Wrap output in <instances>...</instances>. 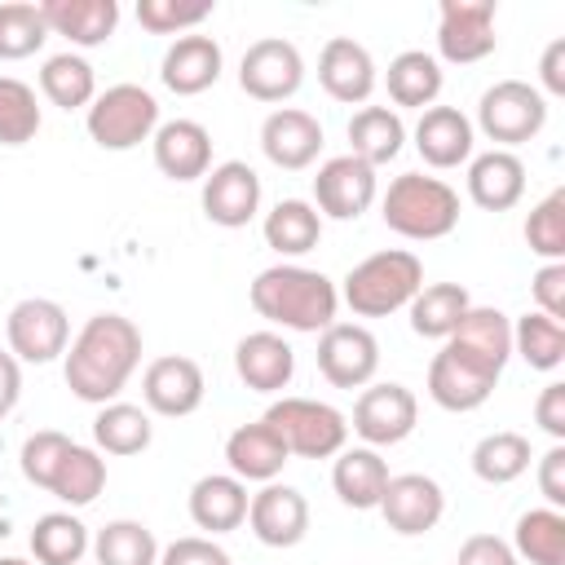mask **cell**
I'll return each instance as SVG.
<instances>
[{
    "label": "cell",
    "mask_w": 565,
    "mask_h": 565,
    "mask_svg": "<svg viewBox=\"0 0 565 565\" xmlns=\"http://www.w3.org/2000/svg\"><path fill=\"white\" fill-rule=\"evenodd\" d=\"M154 168L168 181H199L212 172V132L199 119H168L150 137Z\"/></svg>",
    "instance_id": "22"
},
{
    "label": "cell",
    "mask_w": 565,
    "mask_h": 565,
    "mask_svg": "<svg viewBox=\"0 0 565 565\" xmlns=\"http://www.w3.org/2000/svg\"><path fill=\"white\" fill-rule=\"evenodd\" d=\"M384 84H388L393 106L428 110V106H437V93H441V62L433 53H424V49H406V53H397L388 62Z\"/></svg>",
    "instance_id": "31"
},
{
    "label": "cell",
    "mask_w": 565,
    "mask_h": 565,
    "mask_svg": "<svg viewBox=\"0 0 565 565\" xmlns=\"http://www.w3.org/2000/svg\"><path fill=\"white\" fill-rule=\"evenodd\" d=\"M525 194V163L512 150H486L468 163V199L481 212H508Z\"/></svg>",
    "instance_id": "28"
},
{
    "label": "cell",
    "mask_w": 565,
    "mask_h": 565,
    "mask_svg": "<svg viewBox=\"0 0 565 565\" xmlns=\"http://www.w3.org/2000/svg\"><path fill=\"white\" fill-rule=\"evenodd\" d=\"M388 459L371 446H344L335 455V468H331V486L340 494L344 508H358V512H371L380 508V494L388 486Z\"/></svg>",
    "instance_id": "29"
},
{
    "label": "cell",
    "mask_w": 565,
    "mask_h": 565,
    "mask_svg": "<svg viewBox=\"0 0 565 565\" xmlns=\"http://www.w3.org/2000/svg\"><path fill=\"white\" fill-rule=\"evenodd\" d=\"M203 366L185 353H163L146 366L141 375V397H146V411L163 415V419H185L203 406Z\"/></svg>",
    "instance_id": "14"
},
{
    "label": "cell",
    "mask_w": 565,
    "mask_h": 565,
    "mask_svg": "<svg viewBox=\"0 0 565 565\" xmlns=\"http://www.w3.org/2000/svg\"><path fill=\"white\" fill-rule=\"evenodd\" d=\"M252 309L287 331H327L340 309V291L322 269L269 265L252 282Z\"/></svg>",
    "instance_id": "2"
},
{
    "label": "cell",
    "mask_w": 565,
    "mask_h": 565,
    "mask_svg": "<svg viewBox=\"0 0 565 565\" xmlns=\"http://www.w3.org/2000/svg\"><path fill=\"white\" fill-rule=\"evenodd\" d=\"M415 150L428 168H459L472 159V119L459 106H428L415 124Z\"/></svg>",
    "instance_id": "24"
},
{
    "label": "cell",
    "mask_w": 565,
    "mask_h": 565,
    "mask_svg": "<svg viewBox=\"0 0 565 565\" xmlns=\"http://www.w3.org/2000/svg\"><path fill=\"white\" fill-rule=\"evenodd\" d=\"M88 552V525L71 512H44L31 525V556L40 565H79Z\"/></svg>",
    "instance_id": "39"
},
{
    "label": "cell",
    "mask_w": 565,
    "mask_h": 565,
    "mask_svg": "<svg viewBox=\"0 0 565 565\" xmlns=\"http://www.w3.org/2000/svg\"><path fill=\"white\" fill-rule=\"evenodd\" d=\"M40 132L35 88L18 75H0V146H26Z\"/></svg>",
    "instance_id": "44"
},
{
    "label": "cell",
    "mask_w": 565,
    "mask_h": 565,
    "mask_svg": "<svg viewBox=\"0 0 565 565\" xmlns=\"http://www.w3.org/2000/svg\"><path fill=\"white\" fill-rule=\"evenodd\" d=\"M49 35H66L75 49H97L119 26L115 0H44L40 4Z\"/></svg>",
    "instance_id": "27"
},
{
    "label": "cell",
    "mask_w": 565,
    "mask_h": 565,
    "mask_svg": "<svg viewBox=\"0 0 565 565\" xmlns=\"http://www.w3.org/2000/svg\"><path fill=\"white\" fill-rule=\"evenodd\" d=\"M0 565H31V561H22V556H0Z\"/></svg>",
    "instance_id": "55"
},
{
    "label": "cell",
    "mask_w": 565,
    "mask_h": 565,
    "mask_svg": "<svg viewBox=\"0 0 565 565\" xmlns=\"http://www.w3.org/2000/svg\"><path fill=\"white\" fill-rule=\"evenodd\" d=\"M287 459H291L287 446L278 441V433L265 419L243 424V428H234L225 437V463H230V472L238 481H274Z\"/></svg>",
    "instance_id": "30"
},
{
    "label": "cell",
    "mask_w": 565,
    "mask_h": 565,
    "mask_svg": "<svg viewBox=\"0 0 565 565\" xmlns=\"http://www.w3.org/2000/svg\"><path fill=\"white\" fill-rule=\"evenodd\" d=\"M84 128L102 150H132V146L154 137L159 102L141 84H115V88L93 97V106L84 115Z\"/></svg>",
    "instance_id": "6"
},
{
    "label": "cell",
    "mask_w": 565,
    "mask_h": 565,
    "mask_svg": "<svg viewBox=\"0 0 565 565\" xmlns=\"http://www.w3.org/2000/svg\"><path fill=\"white\" fill-rule=\"evenodd\" d=\"M137 366H141V331H137V322L124 318V313H93L79 327V335L71 340L62 375H66V388L79 402L106 406L128 388Z\"/></svg>",
    "instance_id": "1"
},
{
    "label": "cell",
    "mask_w": 565,
    "mask_h": 565,
    "mask_svg": "<svg viewBox=\"0 0 565 565\" xmlns=\"http://www.w3.org/2000/svg\"><path fill=\"white\" fill-rule=\"evenodd\" d=\"M318 371L331 388H366L380 371V340L362 322H331L318 335Z\"/></svg>",
    "instance_id": "11"
},
{
    "label": "cell",
    "mask_w": 565,
    "mask_h": 565,
    "mask_svg": "<svg viewBox=\"0 0 565 565\" xmlns=\"http://www.w3.org/2000/svg\"><path fill=\"white\" fill-rule=\"evenodd\" d=\"M534 424H539L552 441H565V384H561V380L543 384V393H539V402H534Z\"/></svg>",
    "instance_id": "51"
},
{
    "label": "cell",
    "mask_w": 565,
    "mask_h": 565,
    "mask_svg": "<svg viewBox=\"0 0 565 565\" xmlns=\"http://www.w3.org/2000/svg\"><path fill=\"white\" fill-rule=\"evenodd\" d=\"M102 490H106V459H102V450L75 441V446L62 455L49 494H57V499L71 503V508H88Z\"/></svg>",
    "instance_id": "38"
},
{
    "label": "cell",
    "mask_w": 565,
    "mask_h": 565,
    "mask_svg": "<svg viewBox=\"0 0 565 565\" xmlns=\"http://www.w3.org/2000/svg\"><path fill=\"white\" fill-rule=\"evenodd\" d=\"M260 419L278 433V441L296 459H335L344 450V441H349V419L331 402L278 397Z\"/></svg>",
    "instance_id": "5"
},
{
    "label": "cell",
    "mask_w": 565,
    "mask_h": 565,
    "mask_svg": "<svg viewBox=\"0 0 565 565\" xmlns=\"http://www.w3.org/2000/svg\"><path fill=\"white\" fill-rule=\"evenodd\" d=\"M44 40H49V26H44L40 4H26V0L0 4V62H22L40 53Z\"/></svg>",
    "instance_id": "43"
},
{
    "label": "cell",
    "mask_w": 565,
    "mask_h": 565,
    "mask_svg": "<svg viewBox=\"0 0 565 565\" xmlns=\"http://www.w3.org/2000/svg\"><path fill=\"white\" fill-rule=\"evenodd\" d=\"M543 124H547V97L525 79H499L477 102V128L490 141H499L494 150L534 141L543 132Z\"/></svg>",
    "instance_id": "7"
},
{
    "label": "cell",
    "mask_w": 565,
    "mask_h": 565,
    "mask_svg": "<svg viewBox=\"0 0 565 565\" xmlns=\"http://www.w3.org/2000/svg\"><path fill=\"white\" fill-rule=\"evenodd\" d=\"M159 565H230V552L203 534H185L159 552Z\"/></svg>",
    "instance_id": "48"
},
{
    "label": "cell",
    "mask_w": 565,
    "mask_h": 565,
    "mask_svg": "<svg viewBox=\"0 0 565 565\" xmlns=\"http://www.w3.org/2000/svg\"><path fill=\"white\" fill-rule=\"evenodd\" d=\"M18 397H22V366L13 353L0 349V419L18 406Z\"/></svg>",
    "instance_id": "54"
},
{
    "label": "cell",
    "mask_w": 565,
    "mask_h": 565,
    "mask_svg": "<svg viewBox=\"0 0 565 565\" xmlns=\"http://www.w3.org/2000/svg\"><path fill=\"white\" fill-rule=\"evenodd\" d=\"M494 0H441L437 53L455 66H472L494 53Z\"/></svg>",
    "instance_id": "12"
},
{
    "label": "cell",
    "mask_w": 565,
    "mask_h": 565,
    "mask_svg": "<svg viewBox=\"0 0 565 565\" xmlns=\"http://www.w3.org/2000/svg\"><path fill=\"white\" fill-rule=\"evenodd\" d=\"M40 93L57 110H84L97 97V75L79 53H53L40 66Z\"/></svg>",
    "instance_id": "37"
},
{
    "label": "cell",
    "mask_w": 565,
    "mask_h": 565,
    "mask_svg": "<svg viewBox=\"0 0 565 565\" xmlns=\"http://www.w3.org/2000/svg\"><path fill=\"white\" fill-rule=\"evenodd\" d=\"M419 287H424V265H419V256H415V252H402V247H388V252H375V256L358 260V265L344 274L340 300H344L358 318H388V313L406 309Z\"/></svg>",
    "instance_id": "4"
},
{
    "label": "cell",
    "mask_w": 565,
    "mask_h": 565,
    "mask_svg": "<svg viewBox=\"0 0 565 565\" xmlns=\"http://www.w3.org/2000/svg\"><path fill=\"white\" fill-rule=\"evenodd\" d=\"M203 212L221 230H243L260 212V177L243 159H225L203 177Z\"/></svg>",
    "instance_id": "16"
},
{
    "label": "cell",
    "mask_w": 565,
    "mask_h": 565,
    "mask_svg": "<svg viewBox=\"0 0 565 565\" xmlns=\"http://www.w3.org/2000/svg\"><path fill=\"white\" fill-rule=\"evenodd\" d=\"M375 57L366 44L349 40V35H335L322 44L318 53V84L327 88L331 102H344V106H362L371 93H375Z\"/></svg>",
    "instance_id": "20"
},
{
    "label": "cell",
    "mask_w": 565,
    "mask_h": 565,
    "mask_svg": "<svg viewBox=\"0 0 565 565\" xmlns=\"http://www.w3.org/2000/svg\"><path fill=\"white\" fill-rule=\"evenodd\" d=\"M260 150L274 168L282 172H305L318 154H322V124L309 110L296 106H278L265 115L260 124Z\"/></svg>",
    "instance_id": "19"
},
{
    "label": "cell",
    "mask_w": 565,
    "mask_h": 565,
    "mask_svg": "<svg viewBox=\"0 0 565 565\" xmlns=\"http://www.w3.org/2000/svg\"><path fill=\"white\" fill-rule=\"evenodd\" d=\"M247 486L234 472H207L190 486V521L207 534H230L247 521Z\"/></svg>",
    "instance_id": "26"
},
{
    "label": "cell",
    "mask_w": 565,
    "mask_h": 565,
    "mask_svg": "<svg viewBox=\"0 0 565 565\" xmlns=\"http://www.w3.org/2000/svg\"><path fill=\"white\" fill-rule=\"evenodd\" d=\"M375 194H380L375 168L353 154L327 159L313 177V207L318 216H331V221H358L375 203Z\"/></svg>",
    "instance_id": "13"
},
{
    "label": "cell",
    "mask_w": 565,
    "mask_h": 565,
    "mask_svg": "<svg viewBox=\"0 0 565 565\" xmlns=\"http://www.w3.org/2000/svg\"><path fill=\"white\" fill-rule=\"evenodd\" d=\"M494 384H499V371L472 362L468 353H459L450 344H441V353L428 362V397L441 411H455V415L477 411V406L490 402Z\"/></svg>",
    "instance_id": "15"
},
{
    "label": "cell",
    "mask_w": 565,
    "mask_h": 565,
    "mask_svg": "<svg viewBox=\"0 0 565 565\" xmlns=\"http://www.w3.org/2000/svg\"><path fill=\"white\" fill-rule=\"evenodd\" d=\"M380 512H384V521H388L393 534L415 539V534H428L441 521L446 494H441V486L433 477L402 472V477H388V486L380 494Z\"/></svg>",
    "instance_id": "17"
},
{
    "label": "cell",
    "mask_w": 565,
    "mask_h": 565,
    "mask_svg": "<svg viewBox=\"0 0 565 565\" xmlns=\"http://www.w3.org/2000/svg\"><path fill=\"white\" fill-rule=\"evenodd\" d=\"M539 494L547 499V508H565V446L561 441L539 459Z\"/></svg>",
    "instance_id": "52"
},
{
    "label": "cell",
    "mask_w": 565,
    "mask_h": 565,
    "mask_svg": "<svg viewBox=\"0 0 565 565\" xmlns=\"http://www.w3.org/2000/svg\"><path fill=\"white\" fill-rule=\"evenodd\" d=\"M539 79H543V88H547L552 97H565V40H561V35L543 49V57H539Z\"/></svg>",
    "instance_id": "53"
},
{
    "label": "cell",
    "mask_w": 565,
    "mask_h": 565,
    "mask_svg": "<svg viewBox=\"0 0 565 565\" xmlns=\"http://www.w3.org/2000/svg\"><path fill=\"white\" fill-rule=\"evenodd\" d=\"M530 296H534L539 313L565 322V260H547V265L530 278Z\"/></svg>",
    "instance_id": "49"
},
{
    "label": "cell",
    "mask_w": 565,
    "mask_h": 565,
    "mask_svg": "<svg viewBox=\"0 0 565 565\" xmlns=\"http://www.w3.org/2000/svg\"><path fill=\"white\" fill-rule=\"evenodd\" d=\"M380 216L393 234H402L411 243H433L459 225V194L441 177L402 172L388 181V190L380 199Z\"/></svg>",
    "instance_id": "3"
},
{
    "label": "cell",
    "mask_w": 565,
    "mask_h": 565,
    "mask_svg": "<svg viewBox=\"0 0 565 565\" xmlns=\"http://www.w3.org/2000/svg\"><path fill=\"white\" fill-rule=\"evenodd\" d=\"M247 525L265 547H296L309 534V503L296 486L265 481L247 503Z\"/></svg>",
    "instance_id": "18"
},
{
    "label": "cell",
    "mask_w": 565,
    "mask_h": 565,
    "mask_svg": "<svg viewBox=\"0 0 565 565\" xmlns=\"http://www.w3.org/2000/svg\"><path fill=\"white\" fill-rule=\"evenodd\" d=\"M516 561L530 565H565V512L561 508H530L516 516L512 530Z\"/></svg>",
    "instance_id": "35"
},
{
    "label": "cell",
    "mask_w": 565,
    "mask_h": 565,
    "mask_svg": "<svg viewBox=\"0 0 565 565\" xmlns=\"http://www.w3.org/2000/svg\"><path fill=\"white\" fill-rule=\"evenodd\" d=\"M415 419H419V402L406 384L397 380H384V384H366L353 402V433L380 450V446H397L415 433Z\"/></svg>",
    "instance_id": "9"
},
{
    "label": "cell",
    "mask_w": 565,
    "mask_h": 565,
    "mask_svg": "<svg viewBox=\"0 0 565 565\" xmlns=\"http://www.w3.org/2000/svg\"><path fill=\"white\" fill-rule=\"evenodd\" d=\"M512 353L530 362V371H556L565 362V322L547 313H521L512 327Z\"/></svg>",
    "instance_id": "42"
},
{
    "label": "cell",
    "mask_w": 565,
    "mask_h": 565,
    "mask_svg": "<svg viewBox=\"0 0 565 565\" xmlns=\"http://www.w3.org/2000/svg\"><path fill=\"white\" fill-rule=\"evenodd\" d=\"M446 344L503 375V366H508V358H512V322H508V313L494 309V305H468V313L459 318V327L450 331Z\"/></svg>",
    "instance_id": "25"
},
{
    "label": "cell",
    "mask_w": 565,
    "mask_h": 565,
    "mask_svg": "<svg viewBox=\"0 0 565 565\" xmlns=\"http://www.w3.org/2000/svg\"><path fill=\"white\" fill-rule=\"evenodd\" d=\"M455 565H516V552L499 534H472V539H463Z\"/></svg>",
    "instance_id": "50"
},
{
    "label": "cell",
    "mask_w": 565,
    "mask_h": 565,
    "mask_svg": "<svg viewBox=\"0 0 565 565\" xmlns=\"http://www.w3.org/2000/svg\"><path fill=\"white\" fill-rule=\"evenodd\" d=\"M468 305H472L468 287H459V282H428L406 305L411 331L424 335V340H450V331L459 327V318L468 313Z\"/></svg>",
    "instance_id": "33"
},
{
    "label": "cell",
    "mask_w": 565,
    "mask_h": 565,
    "mask_svg": "<svg viewBox=\"0 0 565 565\" xmlns=\"http://www.w3.org/2000/svg\"><path fill=\"white\" fill-rule=\"evenodd\" d=\"M260 230H265V243L278 256H305L322 238V216L305 199H282V203H274V212H265Z\"/></svg>",
    "instance_id": "34"
},
{
    "label": "cell",
    "mask_w": 565,
    "mask_h": 565,
    "mask_svg": "<svg viewBox=\"0 0 565 565\" xmlns=\"http://www.w3.org/2000/svg\"><path fill=\"white\" fill-rule=\"evenodd\" d=\"M221 66H225L221 44H216L212 35L190 31V35H177V40L168 44V53H163V62H159V79H163L168 93L194 97V93H207V88L221 79Z\"/></svg>",
    "instance_id": "21"
},
{
    "label": "cell",
    "mask_w": 565,
    "mask_h": 565,
    "mask_svg": "<svg viewBox=\"0 0 565 565\" xmlns=\"http://www.w3.org/2000/svg\"><path fill=\"white\" fill-rule=\"evenodd\" d=\"M234 371L252 393H282L296 375V349L278 331H252L234 344Z\"/></svg>",
    "instance_id": "23"
},
{
    "label": "cell",
    "mask_w": 565,
    "mask_h": 565,
    "mask_svg": "<svg viewBox=\"0 0 565 565\" xmlns=\"http://www.w3.org/2000/svg\"><path fill=\"white\" fill-rule=\"evenodd\" d=\"M71 446H75V441H71L66 433H57V428L31 433V437L22 441V477H26L31 486L49 490V486H53V472H57V463H62V455H66Z\"/></svg>",
    "instance_id": "46"
},
{
    "label": "cell",
    "mask_w": 565,
    "mask_h": 565,
    "mask_svg": "<svg viewBox=\"0 0 565 565\" xmlns=\"http://www.w3.org/2000/svg\"><path fill=\"white\" fill-rule=\"evenodd\" d=\"M530 441L512 428L503 433H486L477 446H472V472L486 481V486H508L516 481L525 468H530Z\"/></svg>",
    "instance_id": "40"
},
{
    "label": "cell",
    "mask_w": 565,
    "mask_h": 565,
    "mask_svg": "<svg viewBox=\"0 0 565 565\" xmlns=\"http://www.w3.org/2000/svg\"><path fill=\"white\" fill-rule=\"evenodd\" d=\"M93 556H97V565H159V543H154L150 525L119 516L97 530Z\"/></svg>",
    "instance_id": "41"
},
{
    "label": "cell",
    "mask_w": 565,
    "mask_h": 565,
    "mask_svg": "<svg viewBox=\"0 0 565 565\" xmlns=\"http://www.w3.org/2000/svg\"><path fill=\"white\" fill-rule=\"evenodd\" d=\"M305 84V57L291 40L282 35H265L256 44H247L243 62H238V88L256 102H287L296 97Z\"/></svg>",
    "instance_id": "10"
},
{
    "label": "cell",
    "mask_w": 565,
    "mask_h": 565,
    "mask_svg": "<svg viewBox=\"0 0 565 565\" xmlns=\"http://www.w3.org/2000/svg\"><path fill=\"white\" fill-rule=\"evenodd\" d=\"M203 18H212V0L199 4H177V0H141L137 4V22L154 35H177V31H194Z\"/></svg>",
    "instance_id": "47"
},
{
    "label": "cell",
    "mask_w": 565,
    "mask_h": 565,
    "mask_svg": "<svg viewBox=\"0 0 565 565\" xmlns=\"http://www.w3.org/2000/svg\"><path fill=\"white\" fill-rule=\"evenodd\" d=\"M525 243L543 260H565V185L539 199L525 216Z\"/></svg>",
    "instance_id": "45"
},
{
    "label": "cell",
    "mask_w": 565,
    "mask_h": 565,
    "mask_svg": "<svg viewBox=\"0 0 565 565\" xmlns=\"http://www.w3.org/2000/svg\"><path fill=\"white\" fill-rule=\"evenodd\" d=\"M150 437H154V424L132 402H106L97 411V419H93V441H97L102 455H119V459L124 455H141L150 446Z\"/></svg>",
    "instance_id": "36"
},
{
    "label": "cell",
    "mask_w": 565,
    "mask_h": 565,
    "mask_svg": "<svg viewBox=\"0 0 565 565\" xmlns=\"http://www.w3.org/2000/svg\"><path fill=\"white\" fill-rule=\"evenodd\" d=\"M4 335H9V353L18 362H53L66 353L71 344V318L57 300H44V296H26L9 309L4 318Z\"/></svg>",
    "instance_id": "8"
},
{
    "label": "cell",
    "mask_w": 565,
    "mask_h": 565,
    "mask_svg": "<svg viewBox=\"0 0 565 565\" xmlns=\"http://www.w3.org/2000/svg\"><path fill=\"white\" fill-rule=\"evenodd\" d=\"M402 141H406V124L388 106H362L349 119V154L362 159V163H371V168L397 159L402 154Z\"/></svg>",
    "instance_id": "32"
}]
</instances>
